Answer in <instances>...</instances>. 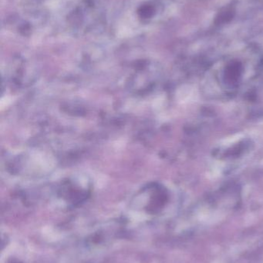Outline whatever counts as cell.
<instances>
[{
	"instance_id": "obj_1",
	"label": "cell",
	"mask_w": 263,
	"mask_h": 263,
	"mask_svg": "<svg viewBox=\"0 0 263 263\" xmlns=\"http://www.w3.org/2000/svg\"><path fill=\"white\" fill-rule=\"evenodd\" d=\"M154 12V8L151 6H149V5H147V6H143L141 7L140 10H139V14H140L142 17L148 18V17H151L153 15Z\"/></svg>"
}]
</instances>
